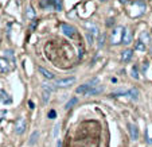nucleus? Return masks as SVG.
<instances>
[{"label": "nucleus", "mask_w": 152, "mask_h": 147, "mask_svg": "<svg viewBox=\"0 0 152 147\" xmlns=\"http://www.w3.org/2000/svg\"><path fill=\"white\" fill-rule=\"evenodd\" d=\"M145 3L143 0H135L131 3V7H129L128 12H129V16L131 18H139L141 15H144L145 12Z\"/></svg>", "instance_id": "1"}, {"label": "nucleus", "mask_w": 152, "mask_h": 147, "mask_svg": "<svg viewBox=\"0 0 152 147\" xmlns=\"http://www.w3.org/2000/svg\"><path fill=\"white\" fill-rule=\"evenodd\" d=\"M123 35H124V27L116 26L110 32V43L115 45V46L123 43Z\"/></svg>", "instance_id": "2"}, {"label": "nucleus", "mask_w": 152, "mask_h": 147, "mask_svg": "<svg viewBox=\"0 0 152 147\" xmlns=\"http://www.w3.org/2000/svg\"><path fill=\"white\" fill-rule=\"evenodd\" d=\"M24 130H26V119L23 116H20L16 120V124H15V132L18 135H22L24 132Z\"/></svg>", "instance_id": "3"}, {"label": "nucleus", "mask_w": 152, "mask_h": 147, "mask_svg": "<svg viewBox=\"0 0 152 147\" xmlns=\"http://www.w3.org/2000/svg\"><path fill=\"white\" fill-rule=\"evenodd\" d=\"M75 82V78L74 77H70V78H61V80H57L55 82V87L58 88H67L70 87L72 84Z\"/></svg>", "instance_id": "4"}, {"label": "nucleus", "mask_w": 152, "mask_h": 147, "mask_svg": "<svg viewBox=\"0 0 152 147\" xmlns=\"http://www.w3.org/2000/svg\"><path fill=\"white\" fill-rule=\"evenodd\" d=\"M12 69H14V66L10 64L8 61H7L6 58L0 57V72L1 73H8V72H11Z\"/></svg>", "instance_id": "5"}, {"label": "nucleus", "mask_w": 152, "mask_h": 147, "mask_svg": "<svg viewBox=\"0 0 152 147\" xmlns=\"http://www.w3.org/2000/svg\"><path fill=\"white\" fill-rule=\"evenodd\" d=\"M46 7L55 11H62V1L61 0H46Z\"/></svg>", "instance_id": "6"}, {"label": "nucleus", "mask_w": 152, "mask_h": 147, "mask_svg": "<svg viewBox=\"0 0 152 147\" xmlns=\"http://www.w3.org/2000/svg\"><path fill=\"white\" fill-rule=\"evenodd\" d=\"M61 29H62L63 34L66 35V37H70V38L74 37L75 29L73 26H70V24H66V23H62V24H61Z\"/></svg>", "instance_id": "7"}, {"label": "nucleus", "mask_w": 152, "mask_h": 147, "mask_svg": "<svg viewBox=\"0 0 152 147\" xmlns=\"http://www.w3.org/2000/svg\"><path fill=\"white\" fill-rule=\"evenodd\" d=\"M132 39H133L132 31H131V30H129V29H124L123 43H124V45H129V43H132Z\"/></svg>", "instance_id": "8"}, {"label": "nucleus", "mask_w": 152, "mask_h": 147, "mask_svg": "<svg viewBox=\"0 0 152 147\" xmlns=\"http://www.w3.org/2000/svg\"><path fill=\"white\" fill-rule=\"evenodd\" d=\"M128 130H129V135L132 140H137L139 138V128L136 127L135 124H128Z\"/></svg>", "instance_id": "9"}, {"label": "nucleus", "mask_w": 152, "mask_h": 147, "mask_svg": "<svg viewBox=\"0 0 152 147\" xmlns=\"http://www.w3.org/2000/svg\"><path fill=\"white\" fill-rule=\"evenodd\" d=\"M102 90H104V87H102V85H100V84H97V85H94V87H92V85H90V89H89V92H88V96L100 95Z\"/></svg>", "instance_id": "10"}, {"label": "nucleus", "mask_w": 152, "mask_h": 147, "mask_svg": "<svg viewBox=\"0 0 152 147\" xmlns=\"http://www.w3.org/2000/svg\"><path fill=\"white\" fill-rule=\"evenodd\" d=\"M132 55H133V50L125 49L121 53V61H123V62H129V61L132 60Z\"/></svg>", "instance_id": "11"}, {"label": "nucleus", "mask_w": 152, "mask_h": 147, "mask_svg": "<svg viewBox=\"0 0 152 147\" xmlns=\"http://www.w3.org/2000/svg\"><path fill=\"white\" fill-rule=\"evenodd\" d=\"M90 89V84H83V85H81V87H78L77 89H75V92L78 93V95H83V96H88V92H89Z\"/></svg>", "instance_id": "12"}, {"label": "nucleus", "mask_w": 152, "mask_h": 147, "mask_svg": "<svg viewBox=\"0 0 152 147\" xmlns=\"http://www.w3.org/2000/svg\"><path fill=\"white\" fill-rule=\"evenodd\" d=\"M86 27L90 30L89 32L93 35V37H100V32H98V27L96 26L94 23H90V22H88V23H86Z\"/></svg>", "instance_id": "13"}, {"label": "nucleus", "mask_w": 152, "mask_h": 147, "mask_svg": "<svg viewBox=\"0 0 152 147\" xmlns=\"http://www.w3.org/2000/svg\"><path fill=\"white\" fill-rule=\"evenodd\" d=\"M139 39H140L143 43H145V45H149V43H151V35H149L148 31L140 32V37H139Z\"/></svg>", "instance_id": "14"}, {"label": "nucleus", "mask_w": 152, "mask_h": 147, "mask_svg": "<svg viewBox=\"0 0 152 147\" xmlns=\"http://www.w3.org/2000/svg\"><path fill=\"white\" fill-rule=\"evenodd\" d=\"M6 54H4V58H6L7 61H10V64L12 65V66H15V55H14V51L12 50H7V51H4Z\"/></svg>", "instance_id": "15"}, {"label": "nucleus", "mask_w": 152, "mask_h": 147, "mask_svg": "<svg viewBox=\"0 0 152 147\" xmlns=\"http://www.w3.org/2000/svg\"><path fill=\"white\" fill-rule=\"evenodd\" d=\"M126 96H128L129 98H132V100H137L139 90L136 89V88H131V89H128V92H126Z\"/></svg>", "instance_id": "16"}, {"label": "nucleus", "mask_w": 152, "mask_h": 147, "mask_svg": "<svg viewBox=\"0 0 152 147\" xmlns=\"http://www.w3.org/2000/svg\"><path fill=\"white\" fill-rule=\"evenodd\" d=\"M26 18H27V20H34L35 19V11L31 6H28L26 8Z\"/></svg>", "instance_id": "17"}, {"label": "nucleus", "mask_w": 152, "mask_h": 147, "mask_svg": "<svg viewBox=\"0 0 152 147\" xmlns=\"http://www.w3.org/2000/svg\"><path fill=\"white\" fill-rule=\"evenodd\" d=\"M0 98H1V103H4V104H11V101H12L11 97L4 90H0Z\"/></svg>", "instance_id": "18"}, {"label": "nucleus", "mask_w": 152, "mask_h": 147, "mask_svg": "<svg viewBox=\"0 0 152 147\" xmlns=\"http://www.w3.org/2000/svg\"><path fill=\"white\" fill-rule=\"evenodd\" d=\"M135 50H137V51L144 53V51L147 50V45H145V43H143V42H141V40L139 39L137 42L135 43Z\"/></svg>", "instance_id": "19"}, {"label": "nucleus", "mask_w": 152, "mask_h": 147, "mask_svg": "<svg viewBox=\"0 0 152 147\" xmlns=\"http://www.w3.org/2000/svg\"><path fill=\"white\" fill-rule=\"evenodd\" d=\"M38 70H39V72L43 74V77L49 78V80H53V78H54V74H53L51 72H49V70H46V69H45V68H42V66H40Z\"/></svg>", "instance_id": "20"}, {"label": "nucleus", "mask_w": 152, "mask_h": 147, "mask_svg": "<svg viewBox=\"0 0 152 147\" xmlns=\"http://www.w3.org/2000/svg\"><path fill=\"white\" fill-rule=\"evenodd\" d=\"M39 138V132H38V131H34V132L31 134V136H30V140H28V144H34L35 142H37V139Z\"/></svg>", "instance_id": "21"}, {"label": "nucleus", "mask_w": 152, "mask_h": 147, "mask_svg": "<svg viewBox=\"0 0 152 147\" xmlns=\"http://www.w3.org/2000/svg\"><path fill=\"white\" fill-rule=\"evenodd\" d=\"M50 90H47V89H45L43 88V92H42V98H43V103L45 104H47V101H49V98H50Z\"/></svg>", "instance_id": "22"}, {"label": "nucleus", "mask_w": 152, "mask_h": 147, "mask_svg": "<svg viewBox=\"0 0 152 147\" xmlns=\"http://www.w3.org/2000/svg\"><path fill=\"white\" fill-rule=\"evenodd\" d=\"M77 101H78L77 97H73L72 100H69V101L66 103V105H65V110H70V108H72L74 104H77Z\"/></svg>", "instance_id": "23"}, {"label": "nucleus", "mask_w": 152, "mask_h": 147, "mask_svg": "<svg viewBox=\"0 0 152 147\" xmlns=\"http://www.w3.org/2000/svg\"><path fill=\"white\" fill-rule=\"evenodd\" d=\"M132 76L133 78H135V80H139V77H140V76H139V70H137V66H133L132 68Z\"/></svg>", "instance_id": "24"}, {"label": "nucleus", "mask_w": 152, "mask_h": 147, "mask_svg": "<svg viewBox=\"0 0 152 147\" xmlns=\"http://www.w3.org/2000/svg\"><path fill=\"white\" fill-rule=\"evenodd\" d=\"M104 40H105V35H100L98 37V47L104 46Z\"/></svg>", "instance_id": "25"}, {"label": "nucleus", "mask_w": 152, "mask_h": 147, "mask_svg": "<svg viewBox=\"0 0 152 147\" xmlns=\"http://www.w3.org/2000/svg\"><path fill=\"white\" fill-rule=\"evenodd\" d=\"M86 38H88V43L92 45V43H93V40H94V37H93V35L90 34V32H88V34H86Z\"/></svg>", "instance_id": "26"}, {"label": "nucleus", "mask_w": 152, "mask_h": 147, "mask_svg": "<svg viewBox=\"0 0 152 147\" xmlns=\"http://www.w3.org/2000/svg\"><path fill=\"white\" fill-rule=\"evenodd\" d=\"M55 116H57V113H55V111H50L49 112V119H55Z\"/></svg>", "instance_id": "27"}, {"label": "nucleus", "mask_w": 152, "mask_h": 147, "mask_svg": "<svg viewBox=\"0 0 152 147\" xmlns=\"http://www.w3.org/2000/svg\"><path fill=\"white\" fill-rule=\"evenodd\" d=\"M6 115H7V111H6V110L0 111V120H1L3 118H6Z\"/></svg>", "instance_id": "28"}, {"label": "nucleus", "mask_w": 152, "mask_h": 147, "mask_svg": "<svg viewBox=\"0 0 152 147\" xmlns=\"http://www.w3.org/2000/svg\"><path fill=\"white\" fill-rule=\"evenodd\" d=\"M147 69H148V62H143V72H145Z\"/></svg>", "instance_id": "29"}, {"label": "nucleus", "mask_w": 152, "mask_h": 147, "mask_svg": "<svg viewBox=\"0 0 152 147\" xmlns=\"http://www.w3.org/2000/svg\"><path fill=\"white\" fill-rule=\"evenodd\" d=\"M82 55H83V49H82V47H81V49H80V54H78V57H80V58H82Z\"/></svg>", "instance_id": "30"}, {"label": "nucleus", "mask_w": 152, "mask_h": 147, "mask_svg": "<svg viewBox=\"0 0 152 147\" xmlns=\"http://www.w3.org/2000/svg\"><path fill=\"white\" fill-rule=\"evenodd\" d=\"M118 1H120L121 4H126V3H128V0H118Z\"/></svg>", "instance_id": "31"}, {"label": "nucleus", "mask_w": 152, "mask_h": 147, "mask_svg": "<svg viewBox=\"0 0 152 147\" xmlns=\"http://www.w3.org/2000/svg\"><path fill=\"white\" fill-rule=\"evenodd\" d=\"M30 108H31V110H32V108H34V103H32V101H30Z\"/></svg>", "instance_id": "32"}, {"label": "nucleus", "mask_w": 152, "mask_h": 147, "mask_svg": "<svg viewBox=\"0 0 152 147\" xmlns=\"http://www.w3.org/2000/svg\"><path fill=\"white\" fill-rule=\"evenodd\" d=\"M57 147H61V140H59V139L57 140Z\"/></svg>", "instance_id": "33"}, {"label": "nucleus", "mask_w": 152, "mask_h": 147, "mask_svg": "<svg viewBox=\"0 0 152 147\" xmlns=\"http://www.w3.org/2000/svg\"><path fill=\"white\" fill-rule=\"evenodd\" d=\"M0 103H1V98H0Z\"/></svg>", "instance_id": "34"}, {"label": "nucleus", "mask_w": 152, "mask_h": 147, "mask_svg": "<svg viewBox=\"0 0 152 147\" xmlns=\"http://www.w3.org/2000/svg\"><path fill=\"white\" fill-rule=\"evenodd\" d=\"M151 51H152V47H151Z\"/></svg>", "instance_id": "35"}, {"label": "nucleus", "mask_w": 152, "mask_h": 147, "mask_svg": "<svg viewBox=\"0 0 152 147\" xmlns=\"http://www.w3.org/2000/svg\"><path fill=\"white\" fill-rule=\"evenodd\" d=\"M101 1H104V0H101Z\"/></svg>", "instance_id": "36"}, {"label": "nucleus", "mask_w": 152, "mask_h": 147, "mask_svg": "<svg viewBox=\"0 0 152 147\" xmlns=\"http://www.w3.org/2000/svg\"><path fill=\"white\" fill-rule=\"evenodd\" d=\"M151 31H152V30H151Z\"/></svg>", "instance_id": "37"}]
</instances>
